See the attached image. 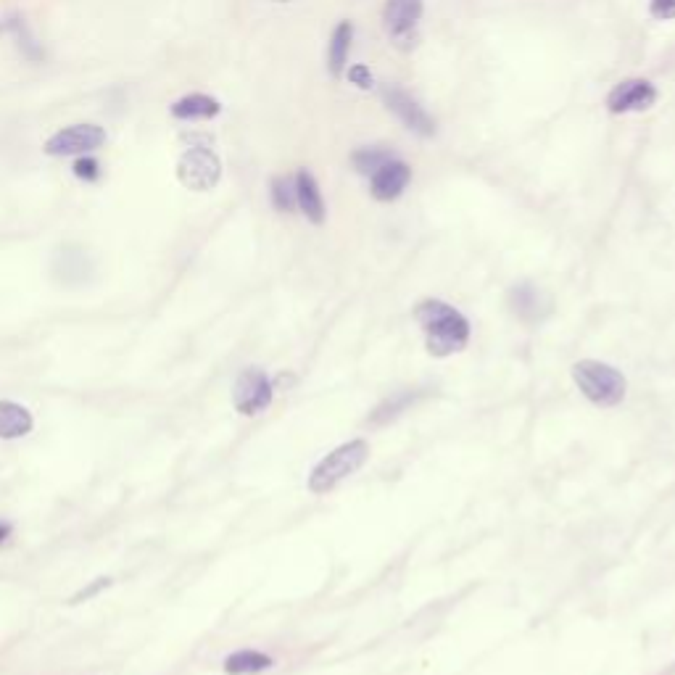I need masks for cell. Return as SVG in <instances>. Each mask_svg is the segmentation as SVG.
<instances>
[{"label": "cell", "instance_id": "6da1fadb", "mask_svg": "<svg viewBox=\"0 0 675 675\" xmlns=\"http://www.w3.org/2000/svg\"><path fill=\"white\" fill-rule=\"evenodd\" d=\"M414 320L420 322L428 351L433 356H451L462 351L470 341V322L454 306L428 298L414 309Z\"/></svg>", "mask_w": 675, "mask_h": 675}, {"label": "cell", "instance_id": "7a4b0ae2", "mask_svg": "<svg viewBox=\"0 0 675 675\" xmlns=\"http://www.w3.org/2000/svg\"><path fill=\"white\" fill-rule=\"evenodd\" d=\"M367 459H370V443L362 441V438L343 443L314 467L312 475H309V491L312 494H330L338 483L362 470Z\"/></svg>", "mask_w": 675, "mask_h": 675}, {"label": "cell", "instance_id": "3957f363", "mask_svg": "<svg viewBox=\"0 0 675 675\" xmlns=\"http://www.w3.org/2000/svg\"><path fill=\"white\" fill-rule=\"evenodd\" d=\"M573 380L581 388L583 396L596 407H617L625 399V391H628V383L615 367L594 362V359H583V362L575 364Z\"/></svg>", "mask_w": 675, "mask_h": 675}, {"label": "cell", "instance_id": "277c9868", "mask_svg": "<svg viewBox=\"0 0 675 675\" xmlns=\"http://www.w3.org/2000/svg\"><path fill=\"white\" fill-rule=\"evenodd\" d=\"M219 177H222V161L211 148H188L177 161V180L188 190L206 193L217 188Z\"/></svg>", "mask_w": 675, "mask_h": 675}, {"label": "cell", "instance_id": "5b68a950", "mask_svg": "<svg viewBox=\"0 0 675 675\" xmlns=\"http://www.w3.org/2000/svg\"><path fill=\"white\" fill-rule=\"evenodd\" d=\"M106 143V130L98 124H72L64 130L53 132L51 138L45 140L43 151L53 159L61 156H88L98 151Z\"/></svg>", "mask_w": 675, "mask_h": 675}, {"label": "cell", "instance_id": "8992f818", "mask_svg": "<svg viewBox=\"0 0 675 675\" xmlns=\"http://www.w3.org/2000/svg\"><path fill=\"white\" fill-rule=\"evenodd\" d=\"M272 396H275L272 383H269L267 372L259 370V367H246L235 380L233 404L246 417L262 414L272 404Z\"/></svg>", "mask_w": 675, "mask_h": 675}, {"label": "cell", "instance_id": "52a82bcc", "mask_svg": "<svg viewBox=\"0 0 675 675\" xmlns=\"http://www.w3.org/2000/svg\"><path fill=\"white\" fill-rule=\"evenodd\" d=\"M422 16V0H388L385 3V27H388V35L396 40V45H414L417 35H414V27L420 22Z\"/></svg>", "mask_w": 675, "mask_h": 675}, {"label": "cell", "instance_id": "ba28073f", "mask_svg": "<svg viewBox=\"0 0 675 675\" xmlns=\"http://www.w3.org/2000/svg\"><path fill=\"white\" fill-rule=\"evenodd\" d=\"M657 101V90L652 82L646 80H625L620 82L607 98V106L615 114H625V111H644Z\"/></svg>", "mask_w": 675, "mask_h": 675}, {"label": "cell", "instance_id": "9c48e42d", "mask_svg": "<svg viewBox=\"0 0 675 675\" xmlns=\"http://www.w3.org/2000/svg\"><path fill=\"white\" fill-rule=\"evenodd\" d=\"M509 306H512L515 317H520V320L528 322V325H536V322H541L546 314L552 312V298L546 296L541 288H536V285L523 283L517 285V288H512V293H509Z\"/></svg>", "mask_w": 675, "mask_h": 675}, {"label": "cell", "instance_id": "30bf717a", "mask_svg": "<svg viewBox=\"0 0 675 675\" xmlns=\"http://www.w3.org/2000/svg\"><path fill=\"white\" fill-rule=\"evenodd\" d=\"M372 177V196L378 201H393L404 193V188L409 185V177H412V169L399 159L385 161L383 167L375 172Z\"/></svg>", "mask_w": 675, "mask_h": 675}, {"label": "cell", "instance_id": "8fae6325", "mask_svg": "<svg viewBox=\"0 0 675 675\" xmlns=\"http://www.w3.org/2000/svg\"><path fill=\"white\" fill-rule=\"evenodd\" d=\"M385 103H388V109H391L401 122L407 124L409 130L420 132V135H433V132H436L433 119H430L420 103L414 101V98H409L404 90H388V93H385Z\"/></svg>", "mask_w": 675, "mask_h": 675}, {"label": "cell", "instance_id": "7c38bea8", "mask_svg": "<svg viewBox=\"0 0 675 675\" xmlns=\"http://www.w3.org/2000/svg\"><path fill=\"white\" fill-rule=\"evenodd\" d=\"M296 204L309 222H314V225L325 222V201H322V193L317 188V180L306 169H301L296 175Z\"/></svg>", "mask_w": 675, "mask_h": 675}, {"label": "cell", "instance_id": "4fadbf2b", "mask_svg": "<svg viewBox=\"0 0 675 675\" xmlns=\"http://www.w3.org/2000/svg\"><path fill=\"white\" fill-rule=\"evenodd\" d=\"M32 420L30 409L16 404V401H0V438L3 441H16V438H24L27 433H32Z\"/></svg>", "mask_w": 675, "mask_h": 675}, {"label": "cell", "instance_id": "5bb4252c", "mask_svg": "<svg viewBox=\"0 0 675 675\" xmlns=\"http://www.w3.org/2000/svg\"><path fill=\"white\" fill-rule=\"evenodd\" d=\"M222 106H219L217 98L204 93H190L180 101L172 103V117L180 119V122H193V119H211L217 117Z\"/></svg>", "mask_w": 675, "mask_h": 675}, {"label": "cell", "instance_id": "9a60e30c", "mask_svg": "<svg viewBox=\"0 0 675 675\" xmlns=\"http://www.w3.org/2000/svg\"><path fill=\"white\" fill-rule=\"evenodd\" d=\"M272 668V657L264 652H254V649H243V652L230 654L225 660L227 675H256Z\"/></svg>", "mask_w": 675, "mask_h": 675}, {"label": "cell", "instance_id": "2e32d148", "mask_svg": "<svg viewBox=\"0 0 675 675\" xmlns=\"http://www.w3.org/2000/svg\"><path fill=\"white\" fill-rule=\"evenodd\" d=\"M351 35H354V27L349 22H341L333 32V43H330V72L333 77H341L346 59H349L351 48Z\"/></svg>", "mask_w": 675, "mask_h": 675}, {"label": "cell", "instance_id": "e0dca14e", "mask_svg": "<svg viewBox=\"0 0 675 675\" xmlns=\"http://www.w3.org/2000/svg\"><path fill=\"white\" fill-rule=\"evenodd\" d=\"M272 206L283 214H291L296 209V180L291 177H277L272 182Z\"/></svg>", "mask_w": 675, "mask_h": 675}, {"label": "cell", "instance_id": "ac0fdd59", "mask_svg": "<svg viewBox=\"0 0 675 675\" xmlns=\"http://www.w3.org/2000/svg\"><path fill=\"white\" fill-rule=\"evenodd\" d=\"M396 159L391 151H385V148H362V151L354 153V167L362 172V175H375L380 167H383L385 161Z\"/></svg>", "mask_w": 675, "mask_h": 675}, {"label": "cell", "instance_id": "d6986e66", "mask_svg": "<svg viewBox=\"0 0 675 675\" xmlns=\"http://www.w3.org/2000/svg\"><path fill=\"white\" fill-rule=\"evenodd\" d=\"M74 177H80V180L85 182H95L101 177V164L95 159H90V156H82V159H77V164H74Z\"/></svg>", "mask_w": 675, "mask_h": 675}, {"label": "cell", "instance_id": "ffe728a7", "mask_svg": "<svg viewBox=\"0 0 675 675\" xmlns=\"http://www.w3.org/2000/svg\"><path fill=\"white\" fill-rule=\"evenodd\" d=\"M111 586V578H95L93 583H90V586H85V588H80V591H77V594L72 596V599H69V604H80V602H90V599H93V596H98L103 591V588H109Z\"/></svg>", "mask_w": 675, "mask_h": 675}, {"label": "cell", "instance_id": "44dd1931", "mask_svg": "<svg viewBox=\"0 0 675 675\" xmlns=\"http://www.w3.org/2000/svg\"><path fill=\"white\" fill-rule=\"evenodd\" d=\"M349 80L354 82L356 88H362V90L372 88V74L367 66H354V69H349Z\"/></svg>", "mask_w": 675, "mask_h": 675}, {"label": "cell", "instance_id": "7402d4cb", "mask_svg": "<svg viewBox=\"0 0 675 675\" xmlns=\"http://www.w3.org/2000/svg\"><path fill=\"white\" fill-rule=\"evenodd\" d=\"M652 16L675 19V0H652Z\"/></svg>", "mask_w": 675, "mask_h": 675}, {"label": "cell", "instance_id": "603a6c76", "mask_svg": "<svg viewBox=\"0 0 675 675\" xmlns=\"http://www.w3.org/2000/svg\"><path fill=\"white\" fill-rule=\"evenodd\" d=\"M8 536H11V525L0 523V544H6Z\"/></svg>", "mask_w": 675, "mask_h": 675}, {"label": "cell", "instance_id": "cb8c5ba5", "mask_svg": "<svg viewBox=\"0 0 675 675\" xmlns=\"http://www.w3.org/2000/svg\"><path fill=\"white\" fill-rule=\"evenodd\" d=\"M277 3H288V0H277Z\"/></svg>", "mask_w": 675, "mask_h": 675}]
</instances>
